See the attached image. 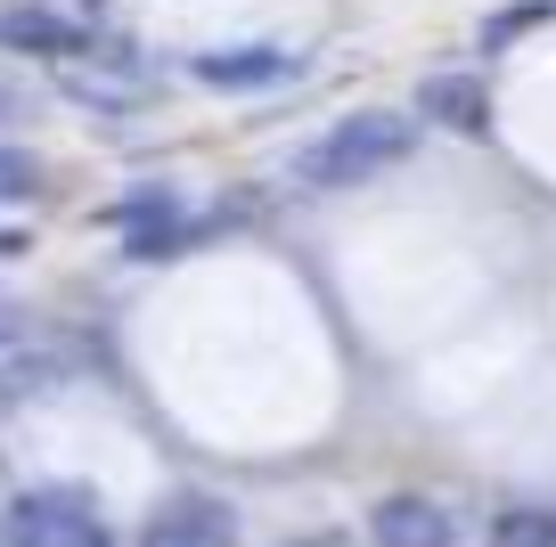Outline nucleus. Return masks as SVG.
I'll return each instance as SVG.
<instances>
[{
	"instance_id": "f257e3e1",
	"label": "nucleus",
	"mask_w": 556,
	"mask_h": 547,
	"mask_svg": "<svg viewBox=\"0 0 556 547\" xmlns=\"http://www.w3.org/2000/svg\"><path fill=\"white\" fill-rule=\"evenodd\" d=\"M409 148H417L409 115H352V123H336L328 139H312V148L295 155V180L303 189H361L384 164H401Z\"/></svg>"
},
{
	"instance_id": "f03ea898",
	"label": "nucleus",
	"mask_w": 556,
	"mask_h": 547,
	"mask_svg": "<svg viewBox=\"0 0 556 547\" xmlns=\"http://www.w3.org/2000/svg\"><path fill=\"white\" fill-rule=\"evenodd\" d=\"M9 547H115L83 491H25L9 507Z\"/></svg>"
},
{
	"instance_id": "7ed1b4c3",
	"label": "nucleus",
	"mask_w": 556,
	"mask_h": 547,
	"mask_svg": "<svg viewBox=\"0 0 556 547\" xmlns=\"http://www.w3.org/2000/svg\"><path fill=\"white\" fill-rule=\"evenodd\" d=\"M139 547H238V514H229L222 498H205V491H180V498H164V507L148 514V539Z\"/></svg>"
},
{
	"instance_id": "20e7f679",
	"label": "nucleus",
	"mask_w": 556,
	"mask_h": 547,
	"mask_svg": "<svg viewBox=\"0 0 556 547\" xmlns=\"http://www.w3.org/2000/svg\"><path fill=\"white\" fill-rule=\"evenodd\" d=\"M417 115L434 131H458V139H483L491 131V90L475 74H426L417 82Z\"/></svg>"
},
{
	"instance_id": "39448f33",
	"label": "nucleus",
	"mask_w": 556,
	"mask_h": 547,
	"mask_svg": "<svg viewBox=\"0 0 556 547\" xmlns=\"http://www.w3.org/2000/svg\"><path fill=\"white\" fill-rule=\"evenodd\" d=\"M197 82L205 90H278V82H295V58L287 50H205Z\"/></svg>"
},
{
	"instance_id": "423d86ee",
	"label": "nucleus",
	"mask_w": 556,
	"mask_h": 547,
	"mask_svg": "<svg viewBox=\"0 0 556 547\" xmlns=\"http://www.w3.org/2000/svg\"><path fill=\"white\" fill-rule=\"evenodd\" d=\"M368 539L377 547H451V514L434 507V498H384L377 514H368Z\"/></svg>"
},
{
	"instance_id": "0eeeda50",
	"label": "nucleus",
	"mask_w": 556,
	"mask_h": 547,
	"mask_svg": "<svg viewBox=\"0 0 556 547\" xmlns=\"http://www.w3.org/2000/svg\"><path fill=\"white\" fill-rule=\"evenodd\" d=\"M0 50H25V58H74L83 34L50 9H0Z\"/></svg>"
},
{
	"instance_id": "6e6552de",
	"label": "nucleus",
	"mask_w": 556,
	"mask_h": 547,
	"mask_svg": "<svg viewBox=\"0 0 556 547\" xmlns=\"http://www.w3.org/2000/svg\"><path fill=\"white\" fill-rule=\"evenodd\" d=\"M50 384H58V352H41V343H25V335H0V393L34 400V393H50Z\"/></svg>"
},
{
	"instance_id": "1a4fd4ad",
	"label": "nucleus",
	"mask_w": 556,
	"mask_h": 547,
	"mask_svg": "<svg viewBox=\"0 0 556 547\" xmlns=\"http://www.w3.org/2000/svg\"><path fill=\"white\" fill-rule=\"evenodd\" d=\"M491 547H556V514L548 507H507L491 523Z\"/></svg>"
},
{
	"instance_id": "9d476101",
	"label": "nucleus",
	"mask_w": 556,
	"mask_h": 547,
	"mask_svg": "<svg viewBox=\"0 0 556 547\" xmlns=\"http://www.w3.org/2000/svg\"><path fill=\"white\" fill-rule=\"evenodd\" d=\"M173 196H164V189H139L131 196V205H115V229H156V221H173Z\"/></svg>"
},
{
	"instance_id": "9b49d317",
	"label": "nucleus",
	"mask_w": 556,
	"mask_h": 547,
	"mask_svg": "<svg viewBox=\"0 0 556 547\" xmlns=\"http://www.w3.org/2000/svg\"><path fill=\"white\" fill-rule=\"evenodd\" d=\"M0 196H41V164L25 148H0Z\"/></svg>"
}]
</instances>
